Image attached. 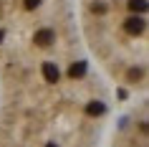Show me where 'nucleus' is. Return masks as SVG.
<instances>
[{
    "label": "nucleus",
    "mask_w": 149,
    "mask_h": 147,
    "mask_svg": "<svg viewBox=\"0 0 149 147\" xmlns=\"http://www.w3.org/2000/svg\"><path fill=\"white\" fill-rule=\"evenodd\" d=\"M147 0H79V23L106 69L129 86L147 79Z\"/></svg>",
    "instance_id": "nucleus-2"
},
{
    "label": "nucleus",
    "mask_w": 149,
    "mask_h": 147,
    "mask_svg": "<svg viewBox=\"0 0 149 147\" xmlns=\"http://www.w3.org/2000/svg\"><path fill=\"white\" fill-rule=\"evenodd\" d=\"M76 0H0L3 74L38 69L43 61H79Z\"/></svg>",
    "instance_id": "nucleus-1"
}]
</instances>
